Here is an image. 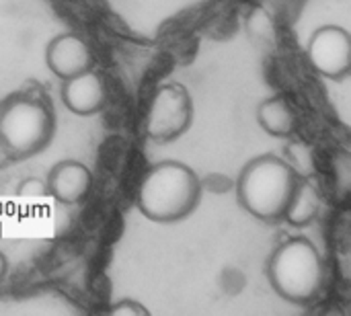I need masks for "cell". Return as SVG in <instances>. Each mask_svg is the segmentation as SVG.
Returning a JSON list of instances; mask_svg holds the SVG:
<instances>
[{
	"instance_id": "1",
	"label": "cell",
	"mask_w": 351,
	"mask_h": 316,
	"mask_svg": "<svg viewBox=\"0 0 351 316\" xmlns=\"http://www.w3.org/2000/svg\"><path fill=\"white\" fill-rule=\"evenodd\" d=\"M202 199L197 173L181 160H160L152 165L136 193V206L144 218L156 224H175L193 214Z\"/></svg>"
},
{
	"instance_id": "2",
	"label": "cell",
	"mask_w": 351,
	"mask_h": 316,
	"mask_svg": "<svg viewBox=\"0 0 351 316\" xmlns=\"http://www.w3.org/2000/svg\"><path fill=\"white\" fill-rule=\"evenodd\" d=\"M56 136V113L47 97L19 90L0 101V150L10 158L43 152Z\"/></svg>"
},
{
	"instance_id": "3",
	"label": "cell",
	"mask_w": 351,
	"mask_h": 316,
	"mask_svg": "<svg viewBox=\"0 0 351 316\" xmlns=\"http://www.w3.org/2000/svg\"><path fill=\"white\" fill-rule=\"evenodd\" d=\"M298 175L284 158L261 154L251 158L237 181L239 204L257 220L278 222L294 193Z\"/></svg>"
},
{
	"instance_id": "4",
	"label": "cell",
	"mask_w": 351,
	"mask_h": 316,
	"mask_svg": "<svg viewBox=\"0 0 351 316\" xmlns=\"http://www.w3.org/2000/svg\"><path fill=\"white\" fill-rule=\"evenodd\" d=\"M265 276L280 298L292 304H311L323 290L325 263L311 239L294 236L276 247Z\"/></svg>"
},
{
	"instance_id": "5",
	"label": "cell",
	"mask_w": 351,
	"mask_h": 316,
	"mask_svg": "<svg viewBox=\"0 0 351 316\" xmlns=\"http://www.w3.org/2000/svg\"><path fill=\"white\" fill-rule=\"evenodd\" d=\"M193 99L181 82H162L148 105L144 130L154 144H171L185 136L193 123Z\"/></svg>"
},
{
	"instance_id": "6",
	"label": "cell",
	"mask_w": 351,
	"mask_h": 316,
	"mask_svg": "<svg viewBox=\"0 0 351 316\" xmlns=\"http://www.w3.org/2000/svg\"><path fill=\"white\" fill-rule=\"evenodd\" d=\"M306 60L317 74L329 80L339 82L348 78L351 70L350 31L339 25L319 27L308 39Z\"/></svg>"
},
{
	"instance_id": "7",
	"label": "cell",
	"mask_w": 351,
	"mask_h": 316,
	"mask_svg": "<svg viewBox=\"0 0 351 316\" xmlns=\"http://www.w3.org/2000/svg\"><path fill=\"white\" fill-rule=\"evenodd\" d=\"M45 64L60 80L72 78L95 66V53L88 41L76 33H60L45 47Z\"/></svg>"
},
{
	"instance_id": "8",
	"label": "cell",
	"mask_w": 351,
	"mask_h": 316,
	"mask_svg": "<svg viewBox=\"0 0 351 316\" xmlns=\"http://www.w3.org/2000/svg\"><path fill=\"white\" fill-rule=\"evenodd\" d=\"M45 185L47 195H51L62 206H78L88 197L93 189V173L84 162L66 158L49 169Z\"/></svg>"
},
{
	"instance_id": "9",
	"label": "cell",
	"mask_w": 351,
	"mask_h": 316,
	"mask_svg": "<svg viewBox=\"0 0 351 316\" xmlns=\"http://www.w3.org/2000/svg\"><path fill=\"white\" fill-rule=\"evenodd\" d=\"M60 95L64 107L76 115H95L107 103L105 82L93 68L62 80Z\"/></svg>"
},
{
	"instance_id": "10",
	"label": "cell",
	"mask_w": 351,
	"mask_h": 316,
	"mask_svg": "<svg viewBox=\"0 0 351 316\" xmlns=\"http://www.w3.org/2000/svg\"><path fill=\"white\" fill-rule=\"evenodd\" d=\"M257 123L274 138H288L296 130V111L286 97L274 95L259 103Z\"/></svg>"
},
{
	"instance_id": "11",
	"label": "cell",
	"mask_w": 351,
	"mask_h": 316,
	"mask_svg": "<svg viewBox=\"0 0 351 316\" xmlns=\"http://www.w3.org/2000/svg\"><path fill=\"white\" fill-rule=\"evenodd\" d=\"M317 214H319V193H317V189L308 181L298 179L282 220L290 222L292 226H306L317 218Z\"/></svg>"
},
{
	"instance_id": "12",
	"label": "cell",
	"mask_w": 351,
	"mask_h": 316,
	"mask_svg": "<svg viewBox=\"0 0 351 316\" xmlns=\"http://www.w3.org/2000/svg\"><path fill=\"white\" fill-rule=\"evenodd\" d=\"M111 316H150V311L146 306H142L138 300L132 298H121L115 304L109 306L107 311Z\"/></svg>"
},
{
	"instance_id": "13",
	"label": "cell",
	"mask_w": 351,
	"mask_h": 316,
	"mask_svg": "<svg viewBox=\"0 0 351 316\" xmlns=\"http://www.w3.org/2000/svg\"><path fill=\"white\" fill-rule=\"evenodd\" d=\"M19 195H45L47 193V185L39 179H25L21 181V187L16 191Z\"/></svg>"
},
{
	"instance_id": "14",
	"label": "cell",
	"mask_w": 351,
	"mask_h": 316,
	"mask_svg": "<svg viewBox=\"0 0 351 316\" xmlns=\"http://www.w3.org/2000/svg\"><path fill=\"white\" fill-rule=\"evenodd\" d=\"M6 271H8V259H6V255L0 251V282L4 280Z\"/></svg>"
}]
</instances>
